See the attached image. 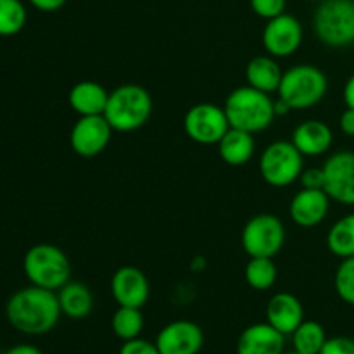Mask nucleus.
<instances>
[{
  "label": "nucleus",
  "instance_id": "1",
  "mask_svg": "<svg viewBox=\"0 0 354 354\" xmlns=\"http://www.w3.org/2000/svg\"><path fill=\"white\" fill-rule=\"evenodd\" d=\"M62 311L55 290L44 287H24L9 297L6 317L17 332L26 335H44L54 330Z\"/></svg>",
  "mask_w": 354,
  "mask_h": 354
},
{
  "label": "nucleus",
  "instance_id": "2",
  "mask_svg": "<svg viewBox=\"0 0 354 354\" xmlns=\"http://www.w3.org/2000/svg\"><path fill=\"white\" fill-rule=\"evenodd\" d=\"M230 128L259 133L268 130L277 120L275 100L270 93L256 90L252 86H239L228 93L223 106Z\"/></svg>",
  "mask_w": 354,
  "mask_h": 354
},
{
  "label": "nucleus",
  "instance_id": "3",
  "mask_svg": "<svg viewBox=\"0 0 354 354\" xmlns=\"http://www.w3.org/2000/svg\"><path fill=\"white\" fill-rule=\"evenodd\" d=\"M152 97L137 83H124L109 92L104 118L114 131H135L144 127L152 116Z\"/></svg>",
  "mask_w": 354,
  "mask_h": 354
},
{
  "label": "nucleus",
  "instance_id": "4",
  "mask_svg": "<svg viewBox=\"0 0 354 354\" xmlns=\"http://www.w3.org/2000/svg\"><path fill=\"white\" fill-rule=\"evenodd\" d=\"M328 90L327 75L313 64H297L283 71L279 97L286 100L292 111H304L318 106Z\"/></svg>",
  "mask_w": 354,
  "mask_h": 354
},
{
  "label": "nucleus",
  "instance_id": "5",
  "mask_svg": "<svg viewBox=\"0 0 354 354\" xmlns=\"http://www.w3.org/2000/svg\"><path fill=\"white\" fill-rule=\"evenodd\" d=\"M23 270L31 286L59 290L71 280L68 254L54 244H37L24 254Z\"/></svg>",
  "mask_w": 354,
  "mask_h": 354
},
{
  "label": "nucleus",
  "instance_id": "6",
  "mask_svg": "<svg viewBox=\"0 0 354 354\" xmlns=\"http://www.w3.org/2000/svg\"><path fill=\"white\" fill-rule=\"evenodd\" d=\"M313 31L327 47L354 44V0H320L313 14Z\"/></svg>",
  "mask_w": 354,
  "mask_h": 354
},
{
  "label": "nucleus",
  "instance_id": "7",
  "mask_svg": "<svg viewBox=\"0 0 354 354\" xmlns=\"http://www.w3.org/2000/svg\"><path fill=\"white\" fill-rule=\"evenodd\" d=\"M304 169V156L289 140H275L266 145L259 158V173L268 185L283 189L299 180Z\"/></svg>",
  "mask_w": 354,
  "mask_h": 354
},
{
  "label": "nucleus",
  "instance_id": "8",
  "mask_svg": "<svg viewBox=\"0 0 354 354\" xmlns=\"http://www.w3.org/2000/svg\"><path fill=\"white\" fill-rule=\"evenodd\" d=\"M241 244L249 258H275L286 244V227L275 214H256L242 228Z\"/></svg>",
  "mask_w": 354,
  "mask_h": 354
},
{
  "label": "nucleus",
  "instance_id": "9",
  "mask_svg": "<svg viewBox=\"0 0 354 354\" xmlns=\"http://www.w3.org/2000/svg\"><path fill=\"white\" fill-rule=\"evenodd\" d=\"M183 130L196 144L218 145L223 135L230 130V123L223 107L211 102H201L185 113Z\"/></svg>",
  "mask_w": 354,
  "mask_h": 354
},
{
  "label": "nucleus",
  "instance_id": "10",
  "mask_svg": "<svg viewBox=\"0 0 354 354\" xmlns=\"http://www.w3.org/2000/svg\"><path fill=\"white\" fill-rule=\"evenodd\" d=\"M303 24L292 14H280L266 21L263 30V47L275 59L289 57L296 54L303 45Z\"/></svg>",
  "mask_w": 354,
  "mask_h": 354
},
{
  "label": "nucleus",
  "instance_id": "11",
  "mask_svg": "<svg viewBox=\"0 0 354 354\" xmlns=\"http://www.w3.org/2000/svg\"><path fill=\"white\" fill-rule=\"evenodd\" d=\"M324 190L334 203L354 206V152L337 151L324 162Z\"/></svg>",
  "mask_w": 354,
  "mask_h": 354
},
{
  "label": "nucleus",
  "instance_id": "12",
  "mask_svg": "<svg viewBox=\"0 0 354 354\" xmlns=\"http://www.w3.org/2000/svg\"><path fill=\"white\" fill-rule=\"evenodd\" d=\"M113 127L109 121L99 116H80L69 133L71 149L82 158H95L102 154L113 138Z\"/></svg>",
  "mask_w": 354,
  "mask_h": 354
},
{
  "label": "nucleus",
  "instance_id": "13",
  "mask_svg": "<svg viewBox=\"0 0 354 354\" xmlns=\"http://www.w3.org/2000/svg\"><path fill=\"white\" fill-rule=\"evenodd\" d=\"M161 354H199L204 346V332L190 320H175L165 325L156 337Z\"/></svg>",
  "mask_w": 354,
  "mask_h": 354
},
{
  "label": "nucleus",
  "instance_id": "14",
  "mask_svg": "<svg viewBox=\"0 0 354 354\" xmlns=\"http://www.w3.org/2000/svg\"><path fill=\"white\" fill-rule=\"evenodd\" d=\"M111 294L118 306L142 310L151 296V283H149L147 275L137 266H121L111 279Z\"/></svg>",
  "mask_w": 354,
  "mask_h": 354
},
{
  "label": "nucleus",
  "instance_id": "15",
  "mask_svg": "<svg viewBox=\"0 0 354 354\" xmlns=\"http://www.w3.org/2000/svg\"><path fill=\"white\" fill-rule=\"evenodd\" d=\"M330 203L332 199L325 190H299L289 204L290 220L301 228L318 227L328 216Z\"/></svg>",
  "mask_w": 354,
  "mask_h": 354
},
{
  "label": "nucleus",
  "instance_id": "16",
  "mask_svg": "<svg viewBox=\"0 0 354 354\" xmlns=\"http://www.w3.org/2000/svg\"><path fill=\"white\" fill-rule=\"evenodd\" d=\"M283 349L286 335L268 322L245 327L237 341V354H282Z\"/></svg>",
  "mask_w": 354,
  "mask_h": 354
},
{
  "label": "nucleus",
  "instance_id": "17",
  "mask_svg": "<svg viewBox=\"0 0 354 354\" xmlns=\"http://www.w3.org/2000/svg\"><path fill=\"white\" fill-rule=\"evenodd\" d=\"M304 158H318L327 154L334 144V131L325 121L308 120L297 124L290 138Z\"/></svg>",
  "mask_w": 354,
  "mask_h": 354
},
{
  "label": "nucleus",
  "instance_id": "18",
  "mask_svg": "<svg viewBox=\"0 0 354 354\" xmlns=\"http://www.w3.org/2000/svg\"><path fill=\"white\" fill-rule=\"evenodd\" d=\"M266 322L287 337L304 322L303 303L290 292H277L266 304Z\"/></svg>",
  "mask_w": 354,
  "mask_h": 354
},
{
  "label": "nucleus",
  "instance_id": "19",
  "mask_svg": "<svg viewBox=\"0 0 354 354\" xmlns=\"http://www.w3.org/2000/svg\"><path fill=\"white\" fill-rule=\"evenodd\" d=\"M109 100V92L100 83L83 80L75 83L68 93V102L78 116H99L104 114Z\"/></svg>",
  "mask_w": 354,
  "mask_h": 354
},
{
  "label": "nucleus",
  "instance_id": "20",
  "mask_svg": "<svg viewBox=\"0 0 354 354\" xmlns=\"http://www.w3.org/2000/svg\"><path fill=\"white\" fill-rule=\"evenodd\" d=\"M218 152L228 166L248 165L256 152L254 135L244 130H237V128H230L218 142Z\"/></svg>",
  "mask_w": 354,
  "mask_h": 354
},
{
  "label": "nucleus",
  "instance_id": "21",
  "mask_svg": "<svg viewBox=\"0 0 354 354\" xmlns=\"http://www.w3.org/2000/svg\"><path fill=\"white\" fill-rule=\"evenodd\" d=\"M283 71L273 55H256L245 66V80L248 85L265 93H273L279 90Z\"/></svg>",
  "mask_w": 354,
  "mask_h": 354
},
{
  "label": "nucleus",
  "instance_id": "22",
  "mask_svg": "<svg viewBox=\"0 0 354 354\" xmlns=\"http://www.w3.org/2000/svg\"><path fill=\"white\" fill-rule=\"evenodd\" d=\"M57 299L62 315L71 320H83L93 310V294L90 287L83 282L69 280L57 290Z\"/></svg>",
  "mask_w": 354,
  "mask_h": 354
},
{
  "label": "nucleus",
  "instance_id": "23",
  "mask_svg": "<svg viewBox=\"0 0 354 354\" xmlns=\"http://www.w3.org/2000/svg\"><path fill=\"white\" fill-rule=\"evenodd\" d=\"M327 248L337 258L354 256V213L344 214L330 227L327 234Z\"/></svg>",
  "mask_w": 354,
  "mask_h": 354
},
{
  "label": "nucleus",
  "instance_id": "24",
  "mask_svg": "<svg viewBox=\"0 0 354 354\" xmlns=\"http://www.w3.org/2000/svg\"><path fill=\"white\" fill-rule=\"evenodd\" d=\"M292 337V348L301 354H320L322 348L327 342L325 328L315 320H304L296 330L290 334Z\"/></svg>",
  "mask_w": 354,
  "mask_h": 354
},
{
  "label": "nucleus",
  "instance_id": "25",
  "mask_svg": "<svg viewBox=\"0 0 354 354\" xmlns=\"http://www.w3.org/2000/svg\"><path fill=\"white\" fill-rule=\"evenodd\" d=\"M144 324V315H142L140 308L118 306L113 315V320H111V328H113L114 335L124 342L140 337Z\"/></svg>",
  "mask_w": 354,
  "mask_h": 354
},
{
  "label": "nucleus",
  "instance_id": "26",
  "mask_svg": "<svg viewBox=\"0 0 354 354\" xmlns=\"http://www.w3.org/2000/svg\"><path fill=\"white\" fill-rule=\"evenodd\" d=\"M245 282L254 290H270L279 279V268H277L273 258H251L244 270Z\"/></svg>",
  "mask_w": 354,
  "mask_h": 354
},
{
  "label": "nucleus",
  "instance_id": "27",
  "mask_svg": "<svg viewBox=\"0 0 354 354\" xmlns=\"http://www.w3.org/2000/svg\"><path fill=\"white\" fill-rule=\"evenodd\" d=\"M26 21V7L21 0H0V37L17 35Z\"/></svg>",
  "mask_w": 354,
  "mask_h": 354
},
{
  "label": "nucleus",
  "instance_id": "28",
  "mask_svg": "<svg viewBox=\"0 0 354 354\" xmlns=\"http://www.w3.org/2000/svg\"><path fill=\"white\" fill-rule=\"evenodd\" d=\"M334 287L341 301L354 306V256L341 259L334 277Z\"/></svg>",
  "mask_w": 354,
  "mask_h": 354
},
{
  "label": "nucleus",
  "instance_id": "29",
  "mask_svg": "<svg viewBox=\"0 0 354 354\" xmlns=\"http://www.w3.org/2000/svg\"><path fill=\"white\" fill-rule=\"evenodd\" d=\"M249 2H251L252 12L266 21L286 12L287 6V0H249Z\"/></svg>",
  "mask_w": 354,
  "mask_h": 354
},
{
  "label": "nucleus",
  "instance_id": "30",
  "mask_svg": "<svg viewBox=\"0 0 354 354\" xmlns=\"http://www.w3.org/2000/svg\"><path fill=\"white\" fill-rule=\"evenodd\" d=\"M320 354H354V339L344 335L328 337Z\"/></svg>",
  "mask_w": 354,
  "mask_h": 354
},
{
  "label": "nucleus",
  "instance_id": "31",
  "mask_svg": "<svg viewBox=\"0 0 354 354\" xmlns=\"http://www.w3.org/2000/svg\"><path fill=\"white\" fill-rule=\"evenodd\" d=\"M120 354H161V353H159L156 342L137 337V339H131V341H124L120 348Z\"/></svg>",
  "mask_w": 354,
  "mask_h": 354
},
{
  "label": "nucleus",
  "instance_id": "32",
  "mask_svg": "<svg viewBox=\"0 0 354 354\" xmlns=\"http://www.w3.org/2000/svg\"><path fill=\"white\" fill-rule=\"evenodd\" d=\"M297 182L301 183V187H303V189L324 190V187H325L324 168H304Z\"/></svg>",
  "mask_w": 354,
  "mask_h": 354
},
{
  "label": "nucleus",
  "instance_id": "33",
  "mask_svg": "<svg viewBox=\"0 0 354 354\" xmlns=\"http://www.w3.org/2000/svg\"><path fill=\"white\" fill-rule=\"evenodd\" d=\"M339 130L346 135V137L354 138V109L346 107L342 111L341 118H339Z\"/></svg>",
  "mask_w": 354,
  "mask_h": 354
},
{
  "label": "nucleus",
  "instance_id": "34",
  "mask_svg": "<svg viewBox=\"0 0 354 354\" xmlns=\"http://www.w3.org/2000/svg\"><path fill=\"white\" fill-rule=\"evenodd\" d=\"M28 2L41 12H55V10L62 9L68 0H28Z\"/></svg>",
  "mask_w": 354,
  "mask_h": 354
},
{
  "label": "nucleus",
  "instance_id": "35",
  "mask_svg": "<svg viewBox=\"0 0 354 354\" xmlns=\"http://www.w3.org/2000/svg\"><path fill=\"white\" fill-rule=\"evenodd\" d=\"M342 99H344L346 107L354 109V75H351L346 82L344 90H342Z\"/></svg>",
  "mask_w": 354,
  "mask_h": 354
},
{
  "label": "nucleus",
  "instance_id": "36",
  "mask_svg": "<svg viewBox=\"0 0 354 354\" xmlns=\"http://www.w3.org/2000/svg\"><path fill=\"white\" fill-rule=\"evenodd\" d=\"M6 354H44L33 344H17L12 346Z\"/></svg>",
  "mask_w": 354,
  "mask_h": 354
},
{
  "label": "nucleus",
  "instance_id": "37",
  "mask_svg": "<svg viewBox=\"0 0 354 354\" xmlns=\"http://www.w3.org/2000/svg\"><path fill=\"white\" fill-rule=\"evenodd\" d=\"M290 111H292V109H290V106L286 102V100H282V99H280V97L275 100V116L277 118L287 116V114H289Z\"/></svg>",
  "mask_w": 354,
  "mask_h": 354
},
{
  "label": "nucleus",
  "instance_id": "38",
  "mask_svg": "<svg viewBox=\"0 0 354 354\" xmlns=\"http://www.w3.org/2000/svg\"><path fill=\"white\" fill-rule=\"evenodd\" d=\"M282 354H301V353H296V351H294V349H292V351H289V353H282Z\"/></svg>",
  "mask_w": 354,
  "mask_h": 354
},
{
  "label": "nucleus",
  "instance_id": "39",
  "mask_svg": "<svg viewBox=\"0 0 354 354\" xmlns=\"http://www.w3.org/2000/svg\"><path fill=\"white\" fill-rule=\"evenodd\" d=\"M308 2H320V0H308Z\"/></svg>",
  "mask_w": 354,
  "mask_h": 354
}]
</instances>
